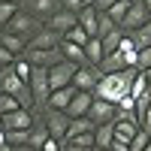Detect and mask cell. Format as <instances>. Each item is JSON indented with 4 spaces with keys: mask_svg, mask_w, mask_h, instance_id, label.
I'll list each match as a JSON object with an SVG mask.
<instances>
[{
    "mask_svg": "<svg viewBox=\"0 0 151 151\" xmlns=\"http://www.w3.org/2000/svg\"><path fill=\"white\" fill-rule=\"evenodd\" d=\"M118 30V24H115V18L109 15V12H100V27H97V36L103 40V36H109V33H115Z\"/></svg>",
    "mask_w": 151,
    "mask_h": 151,
    "instance_id": "83f0119b",
    "label": "cell"
},
{
    "mask_svg": "<svg viewBox=\"0 0 151 151\" xmlns=\"http://www.w3.org/2000/svg\"><path fill=\"white\" fill-rule=\"evenodd\" d=\"M12 64H15V55H12L6 45H0V70H6V67H12Z\"/></svg>",
    "mask_w": 151,
    "mask_h": 151,
    "instance_id": "8d00e7d4",
    "label": "cell"
},
{
    "mask_svg": "<svg viewBox=\"0 0 151 151\" xmlns=\"http://www.w3.org/2000/svg\"><path fill=\"white\" fill-rule=\"evenodd\" d=\"M94 139H97L94 148H112V142H115V121L112 124H100L94 130Z\"/></svg>",
    "mask_w": 151,
    "mask_h": 151,
    "instance_id": "603a6c76",
    "label": "cell"
},
{
    "mask_svg": "<svg viewBox=\"0 0 151 151\" xmlns=\"http://www.w3.org/2000/svg\"><path fill=\"white\" fill-rule=\"evenodd\" d=\"M142 127H145V130H151V106L145 109V115H142Z\"/></svg>",
    "mask_w": 151,
    "mask_h": 151,
    "instance_id": "ab89813d",
    "label": "cell"
},
{
    "mask_svg": "<svg viewBox=\"0 0 151 151\" xmlns=\"http://www.w3.org/2000/svg\"><path fill=\"white\" fill-rule=\"evenodd\" d=\"M136 76H139V70H136V67H127V70H121V73H106L103 79H100L94 97L109 100V103H115V106H118L121 100L130 94V88H133V79H136Z\"/></svg>",
    "mask_w": 151,
    "mask_h": 151,
    "instance_id": "6da1fadb",
    "label": "cell"
},
{
    "mask_svg": "<svg viewBox=\"0 0 151 151\" xmlns=\"http://www.w3.org/2000/svg\"><path fill=\"white\" fill-rule=\"evenodd\" d=\"M151 142V130H145V127H139V133L130 139V151H142L145 145Z\"/></svg>",
    "mask_w": 151,
    "mask_h": 151,
    "instance_id": "d6a6232c",
    "label": "cell"
},
{
    "mask_svg": "<svg viewBox=\"0 0 151 151\" xmlns=\"http://www.w3.org/2000/svg\"><path fill=\"white\" fill-rule=\"evenodd\" d=\"M130 3H136V0H130Z\"/></svg>",
    "mask_w": 151,
    "mask_h": 151,
    "instance_id": "816d5d0a",
    "label": "cell"
},
{
    "mask_svg": "<svg viewBox=\"0 0 151 151\" xmlns=\"http://www.w3.org/2000/svg\"><path fill=\"white\" fill-rule=\"evenodd\" d=\"M97 130V124L91 118H70V130H67V139H73V136H82V133H94Z\"/></svg>",
    "mask_w": 151,
    "mask_h": 151,
    "instance_id": "cb8c5ba5",
    "label": "cell"
},
{
    "mask_svg": "<svg viewBox=\"0 0 151 151\" xmlns=\"http://www.w3.org/2000/svg\"><path fill=\"white\" fill-rule=\"evenodd\" d=\"M79 27H85L88 36H97V27H100V9H97V6L79 9Z\"/></svg>",
    "mask_w": 151,
    "mask_h": 151,
    "instance_id": "e0dca14e",
    "label": "cell"
},
{
    "mask_svg": "<svg viewBox=\"0 0 151 151\" xmlns=\"http://www.w3.org/2000/svg\"><path fill=\"white\" fill-rule=\"evenodd\" d=\"M91 106H94V91H79L73 97V103L67 106V115L70 118H85L91 112Z\"/></svg>",
    "mask_w": 151,
    "mask_h": 151,
    "instance_id": "5bb4252c",
    "label": "cell"
},
{
    "mask_svg": "<svg viewBox=\"0 0 151 151\" xmlns=\"http://www.w3.org/2000/svg\"><path fill=\"white\" fill-rule=\"evenodd\" d=\"M60 42H64V36H60V33H55L52 27H42L36 36L27 40V48H60Z\"/></svg>",
    "mask_w": 151,
    "mask_h": 151,
    "instance_id": "9a60e30c",
    "label": "cell"
},
{
    "mask_svg": "<svg viewBox=\"0 0 151 151\" xmlns=\"http://www.w3.org/2000/svg\"><path fill=\"white\" fill-rule=\"evenodd\" d=\"M0 145H6V130L0 127Z\"/></svg>",
    "mask_w": 151,
    "mask_h": 151,
    "instance_id": "60d3db41",
    "label": "cell"
},
{
    "mask_svg": "<svg viewBox=\"0 0 151 151\" xmlns=\"http://www.w3.org/2000/svg\"><path fill=\"white\" fill-rule=\"evenodd\" d=\"M127 9H130V0H118V3H115V6L109 9V15L115 18V24H118V27H121V21H124V15H127Z\"/></svg>",
    "mask_w": 151,
    "mask_h": 151,
    "instance_id": "836d02e7",
    "label": "cell"
},
{
    "mask_svg": "<svg viewBox=\"0 0 151 151\" xmlns=\"http://www.w3.org/2000/svg\"><path fill=\"white\" fill-rule=\"evenodd\" d=\"M121 40H124V30L118 27L115 33H109V36H103V52L106 55H112V52H118V45H121Z\"/></svg>",
    "mask_w": 151,
    "mask_h": 151,
    "instance_id": "4dcf8cb0",
    "label": "cell"
},
{
    "mask_svg": "<svg viewBox=\"0 0 151 151\" xmlns=\"http://www.w3.org/2000/svg\"><path fill=\"white\" fill-rule=\"evenodd\" d=\"M60 55H64V60H73V64H79L85 67L88 64V58H85V45H76V42H60Z\"/></svg>",
    "mask_w": 151,
    "mask_h": 151,
    "instance_id": "d6986e66",
    "label": "cell"
},
{
    "mask_svg": "<svg viewBox=\"0 0 151 151\" xmlns=\"http://www.w3.org/2000/svg\"><path fill=\"white\" fill-rule=\"evenodd\" d=\"M27 139H30V130H6V142L12 148H24Z\"/></svg>",
    "mask_w": 151,
    "mask_h": 151,
    "instance_id": "f1b7e54d",
    "label": "cell"
},
{
    "mask_svg": "<svg viewBox=\"0 0 151 151\" xmlns=\"http://www.w3.org/2000/svg\"><path fill=\"white\" fill-rule=\"evenodd\" d=\"M76 24H79V12H70V9H58L55 15L45 21V27H52L55 33H60V36H64L67 30H73V27H76Z\"/></svg>",
    "mask_w": 151,
    "mask_h": 151,
    "instance_id": "7c38bea8",
    "label": "cell"
},
{
    "mask_svg": "<svg viewBox=\"0 0 151 151\" xmlns=\"http://www.w3.org/2000/svg\"><path fill=\"white\" fill-rule=\"evenodd\" d=\"M148 21H151V12L145 9V3H142V0H136V3H130L127 15H124V21H121V30L133 33V30H139L142 24H148Z\"/></svg>",
    "mask_w": 151,
    "mask_h": 151,
    "instance_id": "52a82bcc",
    "label": "cell"
},
{
    "mask_svg": "<svg viewBox=\"0 0 151 151\" xmlns=\"http://www.w3.org/2000/svg\"><path fill=\"white\" fill-rule=\"evenodd\" d=\"M33 124H36L33 109H15L9 115H3V130H30Z\"/></svg>",
    "mask_w": 151,
    "mask_h": 151,
    "instance_id": "30bf717a",
    "label": "cell"
},
{
    "mask_svg": "<svg viewBox=\"0 0 151 151\" xmlns=\"http://www.w3.org/2000/svg\"><path fill=\"white\" fill-rule=\"evenodd\" d=\"M100 79H103V70L94 67V64H85V67H79V73H76L73 85L79 88V91H97Z\"/></svg>",
    "mask_w": 151,
    "mask_h": 151,
    "instance_id": "9c48e42d",
    "label": "cell"
},
{
    "mask_svg": "<svg viewBox=\"0 0 151 151\" xmlns=\"http://www.w3.org/2000/svg\"><path fill=\"white\" fill-rule=\"evenodd\" d=\"M18 9H21V6L15 3V0H0V27H6V24L15 18Z\"/></svg>",
    "mask_w": 151,
    "mask_h": 151,
    "instance_id": "484cf974",
    "label": "cell"
},
{
    "mask_svg": "<svg viewBox=\"0 0 151 151\" xmlns=\"http://www.w3.org/2000/svg\"><path fill=\"white\" fill-rule=\"evenodd\" d=\"M85 58H88V64H94V67L103 64L106 52H103V40H100V36H91V40H88V45H85Z\"/></svg>",
    "mask_w": 151,
    "mask_h": 151,
    "instance_id": "44dd1931",
    "label": "cell"
},
{
    "mask_svg": "<svg viewBox=\"0 0 151 151\" xmlns=\"http://www.w3.org/2000/svg\"><path fill=\"white\" fill-rule=\"evenodd\" d=\"M42 27H45V21H40L36 15H30L27 9H18V12H15V18H12L3 30H12V33L24 36V40H30V36H36Z\"/></svg>",
    "mask_w": 151,
    "mask_h": 151,
    "instance_id": "3957f363",
    "label": "cell"
},
{
    "mask_svg": "<svg viewBox=\"0 0 151 151\" xmlns=\"http://www.w3.org/2000/svg\"><path fill=\"white\" fill-rule=\"evenodd\" d=\"M40 151H48V148H40Z\"/></svg>",
    "mask_w": 151,
    "mask_h": 151,
    "instance_id": "f907efd6",
    "label": "cell"
},
{
    "mask_svg": "<svg viewBox=\"0 0 151 151\" xmlns=\"http://www.w3.org/2000/svg\"><path fill=\"white\" fill-rule=\"evenodd\" d=\"M30 94H33V103L36 109H45L48 106V97H52V82H48V70L45 67H33V76H30Z\"/></svg>",
    "mask_w": 151,
    "mask_h": 151,
    "instance_id": "277c9868",
    "label": "cell"
},
{
    "mask_svg": "<svg viewBox=\"0 0 151 151\" xmlns=\"http://www.w3.org/2000/svg\"><path fill=\"white\" fill-rule=\"evenodd\" d=\"M76 94H79V88H76V85L58 88V91H52V97H48V106H45V109H60V112H67V106L73 103Z\"/></svg>",
    "mask_w": 151,
    "mask_h": 151,
    "instance_id": "2e32d148",
    "label": "cell"
},
{
    "mask_svg": "<svg viewBox=\"0 0 151 151\" xmlns=\"http://www.w3.org/2000/svg\"><path fill=\"white\" fill-rule=\"evenodd\" d=\"M130 36H133L136 48H148V45H151V21H148V24H142L139 30H133Z\"/></svg>",
    "mask_w": 151,
    "mask_h": 151,
    "instance_id": "4316f807",
    "label": "cell"
},
{
    "mask_svg": "<svg viewBox=\"0 0 151 151\" xmlns=\"http://www.w3.org/2000/svg\"><path fill=\"white\" fill-rule=\"evenodd\" d=\"M24 9H27L30 15H36L40 21H48L60 9V0H24Z\"/></svg>",
    "mask_w": 151,
    "mask_h": 151,
    "instance_id": "4fadbf2b",
    "label": "cell"
},
{
    "mask_svg": "<svg viewBox=\"0 0 151 151\" xmlns=\"http://www.w3.org/2000/svg\"><path fill=\"white\" fill-rule=\"evenodd\" d=\"M0 127H3V115H0Z\"/></svg>",
    "mask_w": 151,
    "mask_h": 151,
    "instance_id": "681fc988",
    "label": "cell"
},
{
    "mask_svg": "<svg viewBox=\"0 0 151 151\" xmlns=\"http://www.w3.org/2000/svg\"><path fill=\"white\" fill-rule=\"evenodd\" d=\"M15 109H24V106H21L12 94H3V91H0V115H9V112H15Z\"/></svg>",
    "mask_w": 151,
    "mask_h": 151,
    "instance_id": "1f68e13d",
    "label": "cell"
},
{
    "mask_svg": "<svg viewBox=\"0 0 151 151\" xmlns=\"http://www.w3.org/2000/svg\"><path fill=\"white\" fill-rule=\"evenodd\" d=\"M142 151H151V142H148V145H145V148H142Z\"/></svg>",
    "mask_w": 151,
    "mask_h": 151,
    "instance_id": "c3c4849f",
    "label": "cell"
},
{
    "mask_svg": "<svg viewBox=\"0 0 151 151\" xmlns=\"http://www.w3.org/2000/svg\"><path fill=\"white\" fill-rule=\"evenodd\" d=\"M139 133V124L136 121H115V142L130 145V139Z\"/></svg>",
    "mask_w": 151,
    "mask_h": 151,
    "instance_id": "7402d4cb",
    "label": "cell"
},
{
    "mask_svg": "<svg viewBox=\"0 0 151 151\" xmlns=\"http://www.w3.org/2000/svg\"><path fill=\"white\" fill-rule=\"evenodd\" d=\"M145 79H148V88H151V70H145Z\"/></svg>",
    "mask_w": 151,
    "mask_h": 151,
    "instance_id": "7bdbcfd3",
    "label": "cell"
},
{
    "mask_svg": "<svg viewBox=\"0 0 151 151\" xmlns=\"http://www.w3.org/2000/svg\"><path fill=\"white\" fill-rule=\"evenodd\" d=\"M64 40H67V42H76V45H88V40H91V36H88V30H85V27H79V24H76L73 30H67V33H64Z\"/></svg>",
    "mask_w": 151,
    "mask_h": 151,
    "instance_id": "f546056e",
    "label": "cell"
},
{
    "mask_svg": "<svg viewBox=\"0 0 151 151\" xmlns=\"http://www.w3.org/2000/svg\"><path fill=\"white\" fill-rule=\"evenodd\" d=\"M136 70H139V73L151 70V45H148V48H139V58H136Z\"/></svg>",
    "mask_w": 151,
    "mask_h": 151,
    "instance_id": "e575fe53",
    "label": "cell"
},
{
    "mask_svg": "<svg viewBox=\"0 0 151 151\" xmlns=\"http://www.w3.org/2000/svg\"><path fill=\"white\" fill-rule=\"evenodd\" d=\"M91 151H109V148H91Z\"/></svg>",
    "mask_w": 151,
    "mask_h": 151,
    "instance_id": "7dc6e473",
    "label": "cell"
},
{
    "mask_svg": "<svg viewBox=\"0 0 151 151\" xmlns=\"http://www.w3.org/2000/svg\"><path fill=\"white\" fill-rule=\"evenodd\" d=\"M48 139H52V133H48V127L42 121H36L33 127H30V139H27V148H33V151H40Z\"/></svg>",
    "mask_w": 151,
    "mask_h": 151,
    "instance_id": "ffe728a7",
    "label": "cell"
},
{
    "mask_svg": "<svg viewBox=\"0 0 151 151\" xmlns=\"http://www.w3.org/2000/svg\"><path fill=\"white\" fill-rule=\"evenodd\" d=\"M0 30H3V27H0Z\"/></svg>",
    "mask_w": 151,
    "mask_h": 151,
    "instance_id": "f5cc1de1",
    "label": "cell"
},
{
    "mask_svg": "<svg viewBox=\"0 0 151 151\" xmlns=\"http://www.w3.org/2000/svg\"><path fill=\"white\" fill-rule=\"evenodd\" d=\"M0 91L3 94H12L18 100V103L24 106V109H36V103H33V94H30V85L21 79V76L12 70V67H6V70H0Z\"/></svg>",
    "mask_w": 151,
    "mask_h": 151,
    "instance_id": "7a4b0ae2",
    "label": "cell"
},
{
    "mask_svg": "<svg viewBox=\"0 0 151 151\" xmlns=\"http://www.w3.org/2000/svg\"><path fill=\"white\" fill-rule=\"evenodd\" d=\"M60 9H70V12H79V9H85V0H60Z\"/></svg>",
    "mask_w": 151,
    "mask_h": 151,
    "instance_id": "74e56055",
    "label": "cell"
},
{
    "mask_svg": "<svg viewBox=\"0 0 151 151\" xmlns=\"http://www.w3.org/2000/svg\"><path fill=\"white\" fill-rule=\"evenodd\" d=\"M115 112H118V106H115V103L94 97V106H91V112H88V118H91L97 127H100V124H112V121H115Z\"/></svg>",
    "mask_w": 151,
    "mask_h": 151,
    "instance_id": "8fae6325",
    "label": "cell"
},
{
    "mask_svg": "<svg viewBox=\"0 0 151 151\" xmlns=\"http://www.w3.org/2000/svg\"><path fill=\"white\" fill-rule=\"evenodd\" d=\"M76 73H79V64H73V60H60V64H55L52 70H48V82H52V91L73 85Z\"/></svg>",
    "mask_w": 151,
    "mask_h": 151,
    "instance_id": "8992f818",
    "label": "cell"
},
{
    "mask_svg": "<svg viewBox=\"0 0 151 151\" xmlns=\"http://www.w3.org/2000/svg\"><path fill=\"white\" fill-rule=\"evenodd\" d=\"M15 151H33V148H27V145H24V148H15Z\"/></svg>",
    "mask_w": 151,
    "mask_h": 151,
    "instance_id": "bcb514c9",
    "label": "cell"
},
{
    "mask_svg": "<svg viewBox=\"0 0 151 151\" xmlns=\"http://www.w3.org/2000/svg\"><path fill=\"white\" fill-rule=\"evenodd\" d=\"M100 70H103V76H106V73H121V70H127V60H124V55H121V52H112V55H106V58H103Z\"/></svg>",
    "mask_w": 151,
    "mask_h": 151,
    "instance_id": "d4e9b609",
    "label": "cell"
},
{
    "mask_svg": "<svg viewBox=\"0 0 151 151\" xmlns=\"http://www.w3.org/2000/svg\"><path fill=\"white\" fill-rule=\"evenodd\" d=\"M0 45H6L15 58H21L24 52H27V40L18 33H12V30H0Z\"/></svg>",
    "mask_w": 151,
    "mask_h": 151,
    "instance_id": "ac0fdd59",
    "label": "cell"
},
{
    "mask_svg": "<svg viewBox=\"0 0 151 151\" xmlns=\"http://www.w3.org/2000/svg\"><path fill=\"white\" fill-rule=\"evenodd\" d=\"M64 142H73V145H82V148H94V145H97L94 133H82V136H73V139H64Z\"/></svg>",
    "mask_w": 151,
    "mask_h": 151,
    "instance_id": "d590c367",
    "label": "cell"
},
{
    "mask_svg": "<svg viewBox=\"0 0 151 151\" xmlns=\"http://www.w3.org/2000/svg\"><path fill=\"white\" fill-rule=\"evenodd\" d=\"M42 124L48 127V133H52V139L64 142L67 139V130H70V115L60 109H42Z\"/></svg>",
    "mask_w": 151,
    "mask_h": 151,
    "instance_id": "5b68a950",
    "label": "cell"
},
{
    "mask_svg": "<svg viewBox=\"0 0 151 151\" xmlns=\"http://www.w3.org/2000/svg\"><path fill=\"white\" fill-rule=\"evenodd\" d=\"M94 3H97V0H85V6H94Z\"/></svg>",
    "mask_w": 151,
    "mask_h": 151,
    "instance_id": "f6af8a7d",
    "label": "cell"
},
{
    "mask_svg": "<svg viewBox=\"0 0 151 151\" xmlns=\"http://www.w3.org/2000/svg\"><path fill=\"white\" fill-rule=\"evenodd\" d=\"M142 3H145V9H148V12H151V0H142Z\"/></svg>",
    "mask_w": 151,
    "mask_h": 151,
    "instance_id": "ee69618b",
    "label": "cell"
},
{
    "mask_svg": "<svg viewBox=\"0 0 151 151\" xmlns=\"http://www.w3.org/2000/svg\"><path fill=\"white\" fill-rule=\"evenodd\" d=\"M0 151H15V148H12V145L6 142V145H0Z\"/></svg>",
    "mask_w": 151,
    "mask_h": 151,
    "instance_id": "b9f144b4",
    "label": "cell"
},
{
    "mask_svg": "<svg viewBox=\"0 0 151 151\" xmlns=\"http://www.w3.org/2000/svg\"><path fill=\"white\" fill-rule=\"evenodd\" d=\"M115 3H118V0H97V3H94V6H97L100 12H109V9H112V6H115Z\"/></svg>",
    "mask_w": 151,
    "mask_h": 151,
    "instance_id": "f35d334b",
    "label": "cell"
},
{
    "mask_svg": "<svg viewBox=\"0 0 151 151\" xmlns=\"http://www.w3.org/2000/svg\"><path fill=\"white\" fill-rule=\"evenodd\" d=\"M24 58H27L33 67H45V70H52L55 64H60V60H64L60 48H27V52H24Z\"/></svg>",
    "mask_w": 151,
    "mask_h": 151,
    "instance_id": "ba28073f",
    "label": "cell"
}]
</instances>
